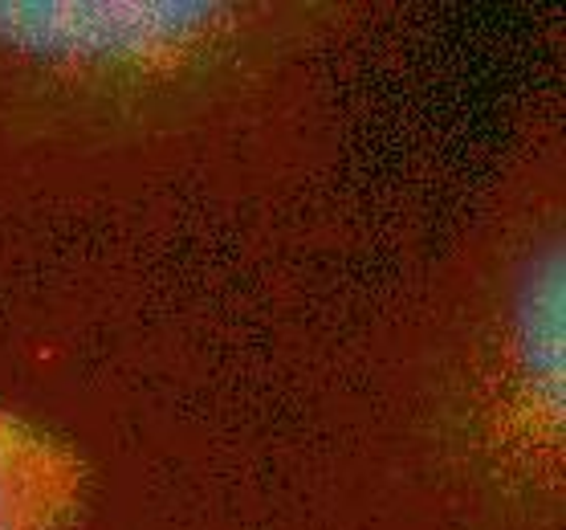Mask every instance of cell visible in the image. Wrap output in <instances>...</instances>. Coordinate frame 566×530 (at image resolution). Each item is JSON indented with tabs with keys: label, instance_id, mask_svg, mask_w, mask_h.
Returning <instances> with one entry per match:
<instances>
[{
	"label": "cell",
	"instance_id": "6da1fadb",
	"mask_svg": "<svg viewBox=\"0 0 566 530\" xmlns=\"http://www.w3.org/2000/svg\"><path fill=\"white\" fill-rule=\"evenodd\" d=\"M566 282L563 249H542L505 290L464 375V437L517 498L563 490Z\"/></svg>",
	"mask_w": 566,
	"mask_h": 530
},
{
	"label": "cell",
	"instance_id": "7a4b0ae2",
	"mask_svg": "<svg viewBox=\"0 0 566 530\" xmlns=\"http://www.w3.org/2000/svg\"><path fill=\"white\" fill-rule=\"evenodd\" d=\"M249 25L245 9L205 0H0V50L82 86L200 74Z\"/></svg>",
	"mask_w": 566,
	"mask_h": 530
},
{
	"label": "cell",
	"instance_id": "3957f363",
	"mask_svg": "<svg viewBox=\"0 0 566 530\" xmlns=\"http://www.w3.org/2000/svg\"><path fill=\"white\" fill-rule=\"evenodd\" d=\"M91 490V469L65 440L0 408V530H65Z\"/></svg>",
	"mask_w": 566,
	"mask_h": 530
}]
</instances>
